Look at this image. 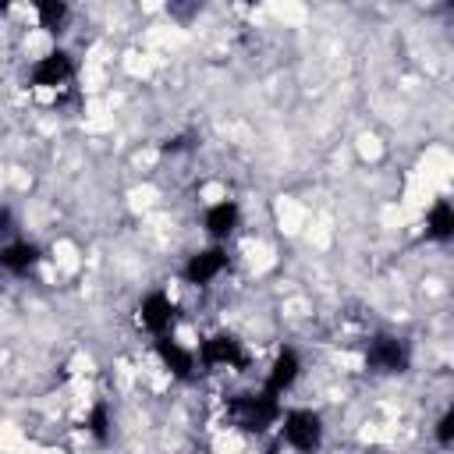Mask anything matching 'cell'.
<instances>
[{
	"label": "cell",
	"mask_w": 454,
	"mask_h": 454,
	"mask_svg": "<svg viewBox=\"0 0 454 454\" xmlns=\"http://www.w3.org/2000/svg\"><path fill=\"white\" fill-rule=\"evenodd\" d=\"M284 408H280V397L259 390V394H234L227 401V422L234 429H245V433H266L273 422H280Z\"/></svg>",
	"instance_id": "1"
},
{
	"label": "cell",
	"mask_w": 454,
	"mask_h": 454,
	"mask_svg": "<svg viewBox=\"0 0 454 454\" xmlns=\"http://www.w3.org/2000/svg\"><path fill=\"white\" fill-rule=\"evenodd\" d=\"M280 436L298 454H316L323 447V419L312 408H291L280 415Z\"/></svg>",
	"instance_id": "2"
},
{
	"label": "cell",
	"mask_w": 454,
	"mask_h": 454,
	"mask_svg": "<svg viewBox=\"0 0 454 454\" xmlns=\"http://www.w3.org/2000/svg\"><path fill=\"white\" fill-rule=\"evenodd\" d=\"M408 362H411L408 344H404L401 337H394V333H380V337H372L369 348H365V365H369L372 372L397 376V372L408 369Z\"/></svg>",
	"instance_id": "3"
},
{
	"label": "cell",
	"mask_w": 454,
	"mask_h": 454,
	"mask_svg": "<svg viewBox=\"0 0 454 454\" xmlns=\"http://www.w3.org/2000/svg\"><path fill=\"white\" fill-rule=\"evenodd\" d=\"M195 358L202 365H209V369H241L245 365V348H241V340L234 333L220 330V333H209L202 340V348H199Z\"/></svg>",
	"instance_id": "4"
},
{
	"label": "cell",
	"mask_w": 454,
	"mask_h": 454,
	"mask_svg": "<svg viewBox=\"0 0 454 454\" xmlns=\"http://www.w3.org/2000/svg\"><path fill=\"white\" fill-rule=\"evenodd\" d=\"M74 78V60L67 50H50L28 67V82L35 89H60Z\"/></svg>",
	"instance_id": "5"
},
{
	"label": "cell",
	"mask_w": 454,
	"mask_h": 454,
	"mask_svg": "<svg viewBox=\"0 0 454 454\" xmlns=\"http://www.w3.org/2000/svg\"><path fill=\"white\" fill-rule=\"evenodd\" d=\"M138 323H142L153 337H167V333H174L177 305H174L163 291H149V294L138 301Z\"/></svg>",
	"instance_id": "6"
},
{
	"label": "cell",
	"mask_w": 454,
	"mask_h": 454,
	"mask_svg": "<svg viewBox=\"0 0 454 454\" xmlns=\"http://www.w3.org/2000/svg\"><path fill=\"white\" fill-rule=\"evenodd\" d=\"M153 351H156V358H160V365L174 376V380H192L195 376V351H188L181 340H174V333H167V337H156L153 340Z\"/></svg>",
	"instance_id": "7"
},
{
	"label": "cell",
	"mask_w": 454,
	"mask_h": 454,
	"mask_svg": "<svg viewBox=\"0 0 454 454\" xmlns=\"http://www.w3.org/2000/svg\"><path fill=\"white\" fill-rule=\"evenodd\" d=\"M223 270H227V252H223L220 245H209V248L195 252V255L184 262V280H188L192 287H209Z\"/></svg>",
	"instance_id": "8"
},
{
	"label": "cell",
	"mask_w": 454,
	"mask_h": 454,
	"mask_svg": "<svg viewBox=\"0 0 454 454\" xmlns=\"http://www.w3.org/2000/svg\"><path fill=\"white\" fill-rule=\"evenodd\" d=\"M298 376H301V358H298V351H294V348H280L277 358L270 362V372H266L262 390L273 394V397H284V394L298 383Z\"/></svg>",
	"instance_id": "9"
},
{
	"label": "cell",
	"mask_w": 454,
	"mask_h": 454,
	"mask_svg": "<svg viewBox=\"0 0 454 454\" xmlns=\"http://www.w3.org/2000/svg\"><path fill=\"white\" fill-rule=\"evenodd\" d=\"M238 223H241V206H238L234 199L213 202V206L206 209V216H202V227H206V234H209L216 245L227 241V238L238 231Z\"/></svg>",
	"instance_id": "10"
},
{
	"label": "cell",
	"mask_w": 454,
	"mask_h": 454,
	"mask_svg": "<svg viewBox=\"0 0 454 454\" xmlns=\"http://www.w3.org/2000/svg\"><path fill=\"white\" fill-rule=\"evenodd\" d=\"M39 259H43V252H39V245H32V241H7V245L0 248V270H7V273H14V277L32 273V270L39 266Z\"/></svg>",
	"instance_id": "11"
},
{
	"label": "cell",
	"mask_w": 454,
	"mask_h": 454,
	"mask_svg": "<svg viewBox=\"0 0 454 454\" xmlns=\"http://www.w3.org/2000/svg\"><path fill=\"white\" fill-rule=\"evenodd\" d=\"M426 234L433 241H450L454 238V206L447 199H436L426 213Z\"/></svg>",
	"instance_id": "12"
},
{
	"label": "cell",
	"mask_w": 454,
	"mask_h": 454,
	"mask_svg": "<svg viewBox=\"0 0 454 454\" xmlns=\"http://www.w3.org/2000/svg\"><path fill=\"white\" fill-rule=\"evenodd\" d=\"M67 14H71V7H67L64 0H39V4H35V18H39V25L50 28V32L64 28Z\"/></svg>",
	"instance_id": "13"
},
{
	"label": "cell",
	"mask_w": 454,
	"mask_h": 454,
	"mask_svg": "<svg viewBox=\"0 0 454 454\" xmlns=\"http://www.w3.org/2000/svg\"><path fill=\"white\" fill-rule=\"evenodd\" d=\"M106 426H110V419H106V404H96L92 415H89V433H92L96 440H106V433H110Z\"/></svg>",
	"instance_id": "14"
},
{
	"label": "cell",
	"mask_w": 454,
	"mask_h": 454,
	"mask_svg": "<svg viewBox=\"0 0 454 454\" xmlns=\"http://www.w3.org/2000/svg\"><path fill=\"white\" fill-rule=\"evenodd\" d=\"M450 440H454V411L447 408V411L436 419V443H440V447H450Z\"/></svg>",
	"instance_id": "15"
},
{
	"label": "cell",
	"mask_w": 454,
	"mask_h": 454,
	"mask_svg": "<svg viewBox=\"0 0 454 454\" xmlns=\"http://www.w3.org/2000/svg\"><path fill=\"white\" fill-rule=\"evenodd\" d=\"M7 223H11V209H0V231H7Z\"/></svg>",
	"instance_id": "16"
}]
</instances>
